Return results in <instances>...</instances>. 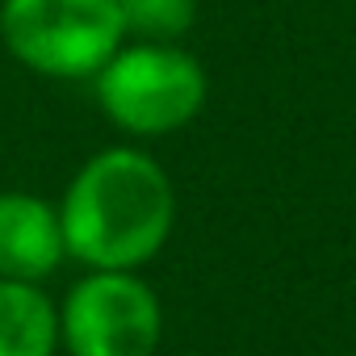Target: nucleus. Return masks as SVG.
<instances>
[{"label": "nucleus", "mask_w": 356, "mask_h": 356, "mask_svg": "<svg viewBox=\"0 0 356 356\" xmlns=\"http://www.w3.org/2000/svg\"><path fill=\"white\" fill-rule=\"evenodd\" d=\"M172 214L176 197L163 168L134 147H113L88 159L67 185L59 210L63 248L92 268L126 273L163 248Z\"/></svg>", "instance_id": "f257e3e1"}, {"label": "nucleus", "mask_w": 356, "mask_h": 356, "mask_svg": "<svg viewBox=\"0 0 356 356\" xmlns=\"http://www.w3.org/2000/svg\"><path fill=\"white\" fill-rule=\"evenodd\" d=\"M118 0H5V47L34 72L80 80L97 76L122 42Z\"/></svg>", "instance_id": "f03ea898"}, {"label": "nucleus", "mask_w": 356, "mask_h": 356, "mask_svg": "<svg viewBox=\"0 0 356 356\" xmlns=\"http://www.w3.org/2000/svg\"><path fill=\"white\" fill-rule=\"evenodd\" d=\"M97 97L122 130L168 134L202 109L206 72L185 51L147 42L109 55V63L97 72Z\"/></svg>", "instance_id": "7ed1b4c3"}, {"label": "nucleus", "mask_w": 356, "mask_h": 356, "mask_svg": "<svg viewBox=\"0 0 356 356\" xmlns=\"http://www.w3.org/2000/svg\"><path fill=\"white\" fill-rule=\"evenodd\" d=\"M159 302L130 273L97 268L72 285L59 335L72 356H151L159 343Z\"/></svg>", "instance_id": "20e7f679"}, {"label": "nucleus", "mask_w": 356, "mask_h": 356, "mask_svg": "<svg viewBox=\"0 0 356 356\" xmlns=\"http://www.w3.org/2000/svg\"><path fill=\"white\" fill-rule=\"evenodd\" d=\"M59 214L26 193H0V277L38 281L63 260Z\"/></svg>", "instance_id": "39448f33"}, {"label": "nucleus", "mask_w": 356, "mask_h": 356, "mask_svg": "<svg viewBox=\"0 0 356 356\" xmlns=\"http://www.w3.org/2000/svg\"><path fill=\"white\" fill-rule=\"evenodd\" d=\"M59 318L30 281L0 277V356H51Z\"/></svg>", "instance_id": "423d86ee"}, {"label": "nucleus", "mask_w": 356, "mask_h": 356, "mask_svg": "<svg viewBox=\"0 0 356 356\" xmlns=\"http://www.w3.org/2000/svg\"><path fill=\"white\" fill-rule=\"evenodd\" d=\"M118 9L126 26L155 34V38L181 34L193 22V0H118Z\"/></svg>", "instance_id": "0eeeda50"}]
</instances>
